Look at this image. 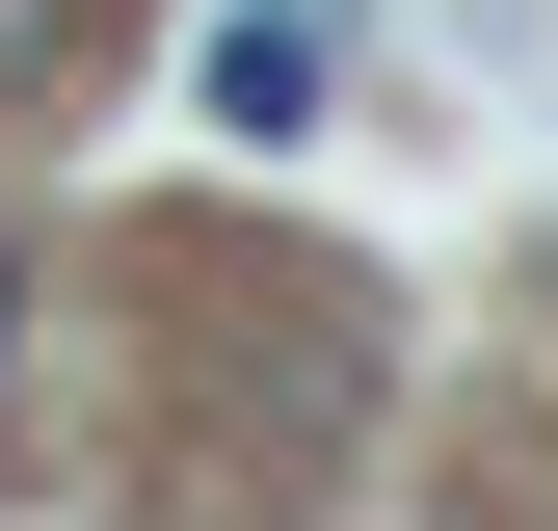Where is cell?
<instances>
[{
  "instance_id": "1",
  "label": "cell",
  "mask_w": 558,
  "mask_h": 531,
  "mask_svg": "<svg viewBox=\"0 0 558 531\" xmlns=\"http://www.w3.org/2000/svg\"><path fill=\"white\" fill-rule=\"evenodd\" d=\"M319 53H345V0H240L214 27V133H319Z\"/></svg>"
},
{
  "instance_id": "2",
  "label": "cell",
  "mask_w": 558,
  "mask_h": 531,
  "mask_svg": "<svg viewBox=\"0 0 558 531\" xmlns=\"http://www.w3.org/2000/svg\"><path fill=\"white\" fill-rule=\"evenodd\" d=\"M53 53H81V0H0V81H53Z\"/></svg>"
},
{
  "instance_id": "3",
  "label": "cell",
  "mask_w": 558,
  "mask_h": 531,
  "mask_svg": "<svg viewBox=\"0 0 558 531\" xmlns=\"http://www.w3.org/2000/svg\"><path fill=\"white\" fill-rule=\"evenodd\" d=\"M0 346H27V239H0Z\"/></svg>"
}]
</instances>
